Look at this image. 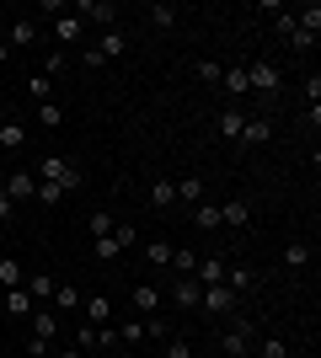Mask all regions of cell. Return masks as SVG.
Segmentation results:
<instances>
[{"instance_id":"1","label":"cell","mask_w":321,"mask_h":358,"mask_svg":"<svg viewBox=\"0 0 321 358\" xmlns=\"http://www.w3.org/2000/svg\"><path fill=\"white\" fill-rule=\"evenodd\" d=\"M38 182L59 187V193H76V187H80V166L64 161V155H43V161H38Z\"/></svg>"},{"instance_id":"2","label":"cell","mask_w":321,"mask_h":358,"mask_svg":"<svg viewBox=\"0 0 321 358\" xmlns=\"http://www.w3.org/2000/svg\"><path fill=\"white\" fill-rule=\"evenodd\" d=\"M246 86L262 91V96H273V91L284 86V75H278L273 59H246Z\"/></svg>"},{"instance_id":"3","label":"cell","mask_w":321,"mask_h":358,"mask_svg":"<svg viewBox=\"0 0 321 358\" xmlns=\"http://www.w3.org/2000/svg\"><path fill=\"white\" fill-rule=\"evenodd\" d=\"M246 348H252V327H246V321L220 331V358H246Z\"/></svg>"},{"instance_id":"4","label":"cell","mask_w":321,"mask_h":358,"mask_svg":"<svg viewBox=\"0 0 321 358\" xmlns=\"http://www.w3.org/2000/svg\"><path fill=\"white\" fill-rule=\"evenodd\" d=\"M199 310H209V315H230V310H236V289L209 284V289L199 294Z\"/></svg>"},{"instance_id":"5","label":"cell","mask_w":321,"mask_h":358,"mask_svg":"<svg viewBox=\"0 0 321 358\" xmlns=\"http://www.w3.org/2000/svg\"><path fill=\"white\" fill-rule=\"evenodd\" d=\"M220 86H225L230 107L246 102V96H252V86H246V64H225V70H220Z\"/></svg>"},{"instance_id":"6","label":"cell","mask_w":321,"mask_h":358,"mask_svg":"<svg viewBox=\"0 0 321 358\" xmlns=\"http://www.w3.org/2000/svg\"><path fill=\"white\" fill-rule=\"evenodd\" d=\"M32 43H38V22H32V16H16L11 32H6V48H32Z\"/></svg>"},{"instance_id":"7","label":"cell","mask_w":321,"mask_h":358,"mask_svg":"<svg viewBox=\"0 0 321 358\" xmlns=\"http://www.w3.org/2000/svg\"><path fill=\"white\" fill-rule=\"evenodd\" d=\"M193 284H199V289L225 284V262H220V257H199V268H193Z\"/></svg>"},{"instance_id":"8","label":"cell","mask_w":321,"mask_h":358,"mask_svg":"<svg viewBox=\"0 0 321 358\" xmlns=\"http://www.w3.org/2000/svg\"><path fill=\"white\" fill-rule=\"evenodd\" d=\"M80 310H86V327H107V321H113V299H107V294H92Z\"/></svg>"},{"instance_id":"9","label":"cell","mask_w":321,"mask_h":358,"mask_svg":"<svg viewBox=\"0 0 321 358\" xmlns=\"http://www.w3.org/2000/svg\"><path fill=\"white\" fill-rule=\"evenodd\" d=\"M204 198H209L204 177H183V182H177V203H183V209H193V203H204Z\"/></svg>"},{"instance_id":"10","label":"cell","mask_w":321,"mask_h":358,"mask_svg":"<svg viewBox=\"0 0 321 358\" xmlns=\"http://www.w3.org/2000/svg\"><path fill=\"white\" fill-rule=\"evenodd\" d=\"M246 220H252V203H246V198H225V203H220V224H236V230H241Z\"/></svg>"},{"instance_id":"11","label":"cell","mask_w":321,"mask_h":358,"mask_svg":"<svg viewBox=\"0 0 321 358\" xmlns=\"http://www.w3.org/2000/svg\"><path fill=\"white\" fill-rule=\"evenodd\" d=\"M86 16H97L102 27H113V22H118V6H113V0H80V22H86Z\"/></svg>"},{"instance_id":"12","label":"cell","mask_w":321,"mask_h":358,"mask_svg":"<svg viewBox=\"0 0 321 358\" xmlns=\"http://www.w3.org/2000/svg\"><path fill=\"white\" fill-rule=\"evenodd\" d=\"M80 32H86V22H80V16H54V38H59L64 48L80 43Z\"/></svg>"},{"instance_id":"13","label":"cell","mask_w":321,"mask_h":358,"mask_svg":"<svg viewBox=\"0 0 321 358\" xmlns=\"http://www.w3.org/2000/svg\"><path fill=\"white\" fill-rule=\"evenodd\" d=\"M199 294H204V289L193 284V278H177V284H171V299H177V310H199Z\"/></svg>"},{"instance_id":"14","label":"cell","mask_w":321,"mask_h":358,"mask_svg":"<svg viewBox=\"0 0 321 358\" xmlns=\"http://www.w3.org/2000/svg\"><path fill=\"white\" fill-rule=\"evenodd\" d=\"M241 129H246V113H241V107H225V113H220V134H225V145H236Z\"/></svg>"},{"instance_id":"15","label":"cell","mask_w":321,"mask_h":358,"mask_svg":"<svg viewBox=\"0 0 321 358\" xmlns=\"http://www.w3.org/2000/svg\"><path fill=\"white\" fill-rule=\"evenodd\" d=\"M150 209H177V182L171 177L150 182Z\"/></svg>"},{"instance_id":"16","label":"cell","mask_w":321,"mask_h":358,"mask_svg":"<svg viewBox=\"0 0 321 358\" xmlns=\"http://www.w3.org/2000/svg\"><path fill=\"white\" fill-rule=\"evenodd\" d=\"M123 48H129V38H123V32H102V43H97L92 54H97V59H102V64H113V59H118V54H123Z\"/></svg>"},{"instance_id":"17","label":"cell","mask_w":321,"mask_h":358,"mask_svg":"<svg viewBox=\"0 0 321 358\" xmlns=\"http://www.w3.org/2000/svg\"><path fill=\"white\" fill-rule=\"evenodd\" d=\"M6 193H11V203H22V198H32V193H38V177H32V171H11Z\"/></svg>"},{"instance_id":"18","label":"cell","mask_w":321,"mask_h":358,"mask_svg":"<svg viewBox=\"0 0 321 358\" xmlns=\"http://www.w3.org/2000/svg\"><path fill=\"white\" fill-rule=\"evenodd\" d=\"M145 16H150V27L166 32V27H177V16H183V11H177V6H166V0H155V6H145Z\"/></svg>"},{"instance_id":"19","label":"cell","mask_w":321,"mask_h":358,"mask_svg":"<svg viewBox=\"0 0 321 358\" xmlns=\"http://www.w3.org/2000/svg\"><path fill=\"white\" fill-rule=\"evenodd\" d=\"M22 289H27L32 299H54V289H59V284H54L48 273H27V278H22Z\"/></svg>"},{"instance_id":"20","label":"cell","mask_w":321,"mask_h":358,"mask_svg":"<svg viewBox=\"0 0 321 358\" xmlns=\"http://www.w3.org/2000/svg\"><path fill=\"white\" fill-rule=\"evenodd\" d=\"M193 224H199V230H220V203H209V198H204V203H193Z\"/></svg>"},{"instance_id":"21","label":"cell","mask_w":321,"mask_h":358,"mask_svg":"<svg viewBox=\"0 0 321 358\" xmlns=\"http://www.w3.org/2000/svg\"><path fill=\"white\" fill-rule=\"evenodd\" d=\"M134 310L155 315V310H161V289H155V284H134Z\"/></svg>"},{"instance_id":"22","label":"cell","mask_w":321,"mask_h":358,"mask_svg":"<svg viewBox=\"0 0 321 358\" xmlns=\"http://www.w3.org/2000/svg\"><path fill=\"white\" fill-rule=\"evenodd\" d=\"M54 331H59V315H54V310H32V337L54 343Z\"/></svg>"},{"instance_id":"23","label":"cell","mask_w":321,"mask_h":358,"mask_svg":"<svg viewBox=\"0 0 321 358\" xmlns=\"http://www.w3.org/2000/svg\"><path fill=\"white\" fill-rule=\"evenodd\" d=\"M22 278H27V268L16 257H0V289H22Z\"/></svg>"},{"instance_id":"24","label":"cell","mask_w":321,"mask_h":358,"mask_svg":"<svg viewBox=\"0 0 321 358\" xmlns=\"http://www.w3.org/2000/svg\"><path fill=\"white\" fill-rule=\"evenodd\" d=\"M268 134H273V129H268V118H246V129H241V139H236V145H268Z\"/></svg>"},{"instance_id":"25","label":"cell","mask_w":321,"mask_h":358,"mask_svg":"<svg viewBox=\"0 0 321 358\" xmlns=\"http://www.w3.org/2000/svg\"><path fill=\"white\" fill-rule=\"evenodd\" d=\"M6 310H11V315H32V310H38V299H32L27 289H6Z\"/></svg>"},{"instance_id":"26","label":"cell","mask_w":321,"mask_h":358,"mask_svg":"<svg viewBox=\"0 0 321 358\" xmlns=\"http://www.w3.org/2000/svg\"><path fill=\"white\" fill-rule=\"evenodd\" d=\"M171 252H177L171 241H150V246H145V262H150V268H171Z\"/></svg>"},{"instance_id":"27","label":"cell","mask_w":321,"mask_h":358,"mask_svg":"<svg viewBox=\"0 0 321 358\" xmlns=\"http://www.w3.org/2000/svg\"><path fill=\"white\" fill-rule=\"evenodd\" d=\"M311 262V241H290L284 246V268H306Z\"/></svg>"},{"instance_id":"28","label":"cell","mask_w":321,"mask_h":358,"mask_svg":"<svg viewBox=\"0 0 321 358\" xmlns=\"http://www.w3.org/2000/svg\"><path fill=\"white\" fill-rule=\"evenodd\" d=\"M0 145H6V150H22V145H27V129H22V123H0Z\"/></svg>"},{"instance_id":"29","label":"cell","mask_w":321,"mask_h":358,"mask_svg":"<svg viewBox=\"0 0 321 358\" xmlns=\"http://www.w3.org/2000/svg\"><path fill=\"white\" fill-rule=\"evenodd\" d=\"M54 305H59V310H80L86 299H80V289H76V284H59V289H54Z\"/></svg>"},{"instance_id":"30","label":"cell","mask_w":321,"mask_h":358,"mask_svg":"<svg viewBox=\"0 0 321 358\" xmlns=\"http://www.w3.org/2000/svg\"><path fill=\"white\" fill-rule=\"evenodd\" d=\"M171 268H177V278H193V268H199V252H171Z\"/></svg>"},{"instance_id":"31","label":"cell","mask_w":321,"mask_h":358,"mask_svg":"<svg viewBox=\"0 0 321 358\" xmlns=\"http://www.w3.org/2000/svg\"><path fill=\"white\" fill-rule=\"evenodd\" d=\"M257 284V273H246V268H225V289H236V294H241V289H252Z\"/></svg>"},{"instance_id":"32","label":"cell","mask_w":321,"mask_h":358,"mask_svg":"<svg viewBox=\"0 0 321 358\" xmlns=\"http://www.w3.org/2000/svg\"><path fill=\"white\" fill-rule=\"evenodd\" d=\"M38 123H43V129H59V123H64V107L59 102H38Z\"/></svg>"},{"instance_id":"33","label":"cell","mask_w":321,"mask_h":358,"mask_svg":"<svg viewBox=\"0 0 321 358\" xmlns=\"http://www.w3.org/2000/svg\"><path fill=\"white\" fill-rule=\"evenodd\" d=\"M64 70H70V54H48V59H43V75H48V80H59Z\"/></svg>"},{"instance_id":"34","label":"cell","mask_w":321,"mask_h":358,"mask_svg":"<svg viewBox=\"0 0 321 358\" xmlns=\"http://www.w3.org/2000/svg\"><path fill=\"white\" fill-rule=\"evenodd\" d=\"M193 75H199L204 86H220V64H214V59H199V64H193Z\"/></svg>"},{"instance_id":"35","label":"cell","mask_w":321,"mask_h":358,"mask_svg":"<svg viewBox=\"0 0 321 358\" xmlns=\"http://www.w3.org/2000/svg\"><path fill=\"white\" fill-rule=\"evenodd\" d=\"M166 358H199L187 337H166Z\"/></svg>"},{"instance_id":"36","label":"cell","mask_w":321,"mask_h":358,"mask_svg":"<svg viewBox=\"0 0 321 358\" xmlns=\"http://www.w3.org/2000/svg\"><path fill=\"white\" fill-rule=\"evenodd\" d=\"M113 241H118V252H129V246L139 241V230L134 224H113Z\"/></svg>"},{"instance_id":"37","label":"cell","mask_w":321,"mask_h":358,"mask_svg":"<svg viewBox=\"0 0 321 358\" xmlns=\"http://www.w3.org/2000/svg\"><path fill=\"white\" fill-rule=\"evenodd\" d=\"M97 257H102V262H118V241H113V236H97Z\"/></svg>"},{"instance_id":"38","label":"cell","mask_w":321,"mask_h":358,"mask_svg":"<svg viewBox=\"0 0 321 358\" xmlns=\"http://www.w3.org/2000/svg\"><path fill=\"white\" fill-rule=\"evenodd\" d=\"M97 348H102V353H113V348H123V343H118V327H97Z\"/></svg>"},{"instance_id":"39","label":"cell","mask_w":321,"mask_h":358,"mask_svg":"<svg viewBox=\"0 0 321 358\" xmlns=\"http://www.w3.org/2000/svg\"><path fill=\"white\" fill-rule=\"evenodd\" d=\"M113 224H118L113 214H107V209H97V214H92V236H113Z\"/></svg>"},{"instance_id":"40","label":"cell","mask_w":321,"mask_h":358,"mask_svg":"<svg viewBox=\"0 0 321 358\" xmlns=\"http://www.w3.org/2000/svg\"><path fill=\"white\" fill-rule=\"evenodd\" d=\"M145 337H155V343H166V337H171V327L161 321V315H150V321H145Z\"/></svg>"},{"instance_id":"41","label":"cell","mask_w":321,"mask_h":358,"mask_svg":"<svg viewBox=\"0 0 321 358\" xmlns=\"http://www.w3.org/2000/svg\"><path fill=\"white\" fill-rule=\"evenodd\" d=\"M139 337H145V321H123L118 327V343H139Z\"/></svg>"},{"instance_id":"42","label":"cell","mask_w":321,"mask_h":358,"mask_svg":"<svg viewBox=\"0 0 321 358\" xmlns=\"http://www.w3.org/2000/svg\"><path fill=\"white\" fill-rule=\"evenodd\" d=\"M262 358H290V343H284V337H268V343H262Z\"/></svg>"},{"instance_id":"43","label":"cell","mask_w":321,"mask_h":358,"mask_svg":"<svg viewBox=\"0 0 321 358\" xmlns=\"http://www.w3.org/2000/svg\"><path fill=\"white\" fill-rule=\"evenodd\" d=\"M27 91H32V102H48V75H32Z\"/></svg>"},{"instance_id":"44","label":"cell","mask_w":321,"mask_h":358,"mask_svg":"<svg viewBox=\"0 0 321 358\" xmlns=\"http://www.w3.org/2000/svg\"><path fill=\"white\" fill-rule=\"evenodd\" d=\"M32 198H38V203H48V209H54V203H59V187H48V182H38V193H32Z\"/></svg>"},{"instance_id":"45","label":"cell","mask_w":321,"mask_h":358,"mask_svg":"<svg viewBox=\"0 0 321 358\" xmlns=\"http://www.w3.org/2000/svg\"><path fill=\"white\" fill-rule=\"evenodd\" d=\"M76 348H80V353H92V348H97V327H80L76 331Z\"/></svg>"},{"instance_id":"46","label":"cell","mask_w":321,"mask_h":358,"mask_svg":"<svg viewBox=\"0 0 321 358\" xmlns=\"http://www.w3.org/2000/svg\"><path fill=\"white\" fill-rule=\"evenodd\" d=\"M273 32H278V38H294V16L278 11V16H273Z\"/></svg>"},{"instance_id":"47","label":"cell","mask_w":321,"mask_h":358,"mask_svg":"<svg viewBox=\"0 0 321 358\" xmlns=\"http://www.w3.org/2000/svg\"><path fill=\"white\" fill-rule=\"evenodd\" d=\"M27 353H32V358H48V353H54V343H43V337H27Z\"/></svg>"},{"instance_id":"48","label":"cell","mask_w":321,"mask_h":358,"mask_svg":"<svg viewBox=\"0 0 321 358\" xmlns=\"http://www.w3.org/2000/svg\"><path fill=\"white\" fill-rule=\"evenodd\" d=\"M11 214H16V203H11V193H6V187H0V224L11 220Z\"/></svg>"},{"instance_id":"49","label":"cell","mask_w":321,"mask_h":358,"mask_svg":"<svg viewBox=\"0 0 321 358\" xmlns=\"http://www.w3.org/2000/svg\"><path fill=\"white\" fill-rule=\"evenodd\" d=\"M54 358H92V353H80V348H64V353H54Z\"/></svg>"},{"instance_id":"50","label":"cell","mask_w":321,"mask_h":358,"mask_svg":"<svg viewBox=\"0 0 321 358\" xmlns=\"http://www.w3.org/2000/svg\"><path fill=\"white\" fill-rule=\"evenodd\" d=\"M6 59H11V48H6V38H0V64H6Z\"/></svg>"},{"instance_id":"51","label":"cell","mask_w":321,"mask_h":358,"mask_svg":"<svg viewBox=\"0 0 321 358\" xmlns=\"http://www.w3.org/2000/svg\"><path fill=\"white\" fill-rule=\"evenodd\" d=\"M0 310H6V289H0Z\"/></svg>"},{"instance_id":"52","label":"cell","mask_w":321,"mask_h":358,"mask_svg":"<svg viewBox=\"0 0 321 358\" xmlns=\"http://www.w3.org/2000/svg\"><path fill=\"white\" fill-rule=\"evenodd\" d=\"M209 358H220V353H209Z\"/></svg>"}]
</instances>
